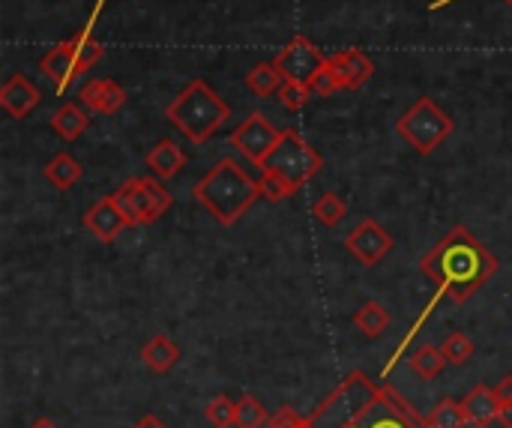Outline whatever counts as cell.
Wrapping results in <instances>:
<instances>
[{
    "mask_svg": "<svg viewBox=\"0 0 512 428\" xmlns=\"http://www.w3.org/2000/svg\"><path fill=\"white\" fill-rule=\"evenodd\" d=\"M420 270L438 285L441 297L462 306L498 273V258L465 225H456L435 249L423 255Z\"/></svg>",
    "mask_w": 512,
    "mask_h": 428,
    "instance_id": "cell-1",
    "label": "cell"
},
{
    "mask_svg": "<svg viewBox=\"0 0 512 428\" xmlns=\"http://www.w3.org/2000/svg\"><path fill=\"white\" fill-rule=\"evenodd\" d=\"M195 201L222 225L231 228L240 222V216L261 198V186L258 180L249 177V171L231 159L222 156L198 183H195Z\"/></svg>",
    "mask_w": 512,
    "mask_h": 428,
    "instance_id": "cell-2",
    "label": "cell"
},
{
    "mask_svg": "<svg viewBox=\"0 0 512 428\" xmlns=\"http://www.w3.org/2000/svg\"><path fill=\"white\" fill-rule=\"evenodd\" d=\"M378 384L366 372H351L312 417H306V428H372L375 408L381 399Z\"/></svg>",
    "mask_w": 512,
    "mask_h": 428,
    "instance_id": "cell-3",
    "label": "cell"
},
{
    "mask_svg": "<svg viewBox=\"0 0 512 428\" xmlns=\"http://www.w3.org/2000/svg\"><path fill=\"white\" fill-rule=\"evenodd\" d=\"M165 117L192 141V144H204L216 135V129L231 117V105L204 81L195 78L192 84H186L168 105H165Z\"/></svg>",
    "mask_w": 512,
    "mask_h": 428,
    "instance_id": "cell-4",
    "label": "cell"
},
{
    "mask_svg": "<svg viewBox=\"0 0 512 428\" xmlns=\"http://www.w3.org/2000/svg\"><path fill=\"white\" fill-rule=\"evenodd\" d=\"M456 129V120L432 99V96H420L399 120H396V132L402 141H408L420 156L435 153Z\"/></svg>",
    "mask_w": 512,
    "mask_h": 428,
    "instance_id": "cell-5",
    "label": "cell"
},
{
    "mask_svg": "<svg viewBox=\"0 0 512 428\" xmlns=\"http://www.w3.org/2000/svg\"><path fill=\"white\" fill-rule=\"evenodd\" d=\"M108 198L120 210V216L126 219L129 228H141V225L159 222L171 210V204H174V198L159 183V177H129L123 186L108 192Z\"/></svg>",
    "mask_w": 512,
    "mask_h": 428,
    "instance_id": "cell-6",
    "label": "cell"
},
{
    "mask_svg": "<svg viewBox=\"0 0 512 428\" xmlns=\"http://www.w3.org/2000/svg\"><path fill=\"white\" fill-rule=\"evenodd\" d=\"M264 168L282 174L294 189H303L324 168V159L297 129H282V138L273 147V153L264 162Z\"/></svg>",
    "mask_w": 512,
    "mask_h": 428,
    "instance_id": "cell-7",
    "label": "cell"
},
{
    "mask_svg": "<svg viewBox=\"0 0 512 428\" xmlns=\"http://www.w3.org/2000/svg\"><path fill=\"white\" fill-rule=\"evenodd\" d=\"M282 138V129H276L261 111H252L237 129H231L228 135V144L243 156L249 159L255 168H264V162L270 159L273 147L279 144Z\"/></svg>",
    "mask_w": 512,
    "mask_h": 428,
    "instance_id": "cell-8",
    "label": "cell"
},
{
    "mask_svg": "<svg viewBox=\"0 0 512 428\" xmlns=\"http://www.w3.org/2000/svg\"><path fill=\"white\" fill-rule=\"evenodd\" d=\"M324 63H327V54L312 39H306V36H294L273 57V66L282 72L285 81H303V84H309Z\"/></svg>",
    "mask_w": 512,
    "mask_h": 428,
    "instance_id": "cell-9",
    "label": "cell"
},
{
    "mask_svg": "<svg viewBox=\"0 0 512 428\" xmlns=\"http://www.w3.org/2000/svg\"><path fill=\"white\" fill-rule=\"evenodd\" d=\"M396 240L393 234L378 225L375 219H363L348 237H345V249L351 252L354 261H360L363 267H378L390 252H393Z\"/></svg>",
    "mask_w": 512,
    "mask_h": 428,
    "instance_id": "cell-10",
    "label": "cell"
},
{
    "mask_svg": "<svg viewBox=\"0 0 512 428\" xmlns=\"http://www.w3.org/2000/svg\"><path fill=\"white\" fill-rule=\"evenodd\" d=\"M42 102V90L21 72L9 75L0 87V108L12 117V120H24L27 114H33Z\"/></svg>",
    "mask_w": 512,
    "mask_h": 428,
    "instance_id": "cell-11",
    "label": "cell"
},
{
    "mask_svg": "<svg viewBox=\"0 0 512 428\" xmlns=\"http://www.w3.org/2000/svg\"><path fill=\"white\" fill-rule=\"evenodd\" d=\"M327 63L333 66V72H336L342 90H360V87L369 84L372 75H375L372 57L363 54L360 48H345V51L327 54Z\"/></svg>",
    "mask_w": 512,
    "mask_h": 428,
    "instance_id": "cell-12",
    "label": "cell"
},
{
    "mask_svg": "<svg viewBox=\"0 0 512 428\" xmlns=\"http://www.w3.org/2000/svg\"><path fill=\"white\" fill-rule=\"evenodd\" d=\"M39 72L54 81L57 90H66L81 72H78V57H75V39H66V42H57L54 48H48L42 57H39Z\"/></svg>",
    "mask_w": 512,
    "mask_h": 428,
    "instance_id": "cell-13",
    "label": "cell"
},
{
    "mask_svg": "<svg viewBox=\"0 0 512 428\" xmlns=\"http://www.w3.org/2000/svg\"><path fill=\"white\" fill-rule=\"evenodd\" d=\"M78 102L90 111V114H117L126 102V90L114 81V78H90L81 90H78Z\"/></svg>",
    "mask_w": 512,
    "mask_h": 428,
    "instance_id": "cell-14",
    "label": "cell"
},
{
    "mask_svg": "<svg viewBox=\"0 0 512 428\" xmlns=\"http://www.w3.org/2000/svg\"><path fill=\"white\" fill-rule=\"evenodd\" d=\"M84 228H87L99 243H114V240L120 237V231L129 228V225H126V219L120 216V210L111 204V198L105 195V198H99V201L84 213Z\"/></svg>",
    "mask_w": 512,
    "mask_h": 428,
    "instance_id": "cell-15",
    "label": "cell"
},
{
    "mask_svg": "<svg viewBox=\"0 0 512 428\" xmlns=\"http://www.w3.org/2000/svg\"><path fill=\"white\" fill-rule=\"evenodd\" d=\"M144 162H147V168L153 171V177L171 180V177H177V174L186 168V153H183L180 144H174L171 138H162V141H156V144L147 150Z\"/></svg>",
    "mask_w": 512,
    "mask_h": 428,
    "instance_id": "cell-16",
    "label": "cell"
},
{
    "mask_svg": "<svg viewBox=\"0 0 512 428\" xmlns=\"http://www.w3.org/2000/svg\"><path fill=\"white\" fill-rule=\"evenodd\" d=\"M462 408L468 414V423L486 428L492 423H498L501 417V399L495 396V387H474L465 399H462Z\"/></svg>",
    "mask_w": 512,
    "mask_h": 428,
    "instance_id": "cell-17",
    "label": "cell"
},
{
    "mask_svg": "<svg viewBox=\"0 0 512 428\" xmlns=\"http://www.w3.org/2000/svg\"><path fill=\"white\" fill-rule=\"evenodd\" d=\"M51 129L63 138V141H78L87 126H90V111L81 102H63L54 114H51Z\"/></svg>",
    "mask_w": 512,
    "mask_h": 428,
    "instance_id": "cell-18",
    "label": "cell"
},
{
    "mask_svg": "<svg viewBox=\"0 0 512 428\" xmlns=\"http://www.w3.org/2000/svg\"><path fill=\"white\" fill-rule=\"evenodd\" d=\"M141 360L150 372L156 375H168L177 363H180V348L168 339V336H153L144 348H141Z\"/></svg>",
    "mask_w": 512,
    "mask_h": 428,
    "instance_id": "cell-19",
    "label": "cell"
},
{
    "mask_svg": "<svg viewBox=\"0 0 512 428\" xmlns=\"http://www.w3.org/2000/svg\"><path fill=\"white\" fill-rule=\"evenodd\" d=\"M42 177H45L54 189L66 192V189H72V186L84 177V168H81V162H78L72 153H57V156L42 168Z\"/></svg>",
    "mask_w": 512,
    "mask_h": 428,
    "instance_id": "cell-20",
    "label": "cell"
},
{
    "mask_svg": "<svg viewBox=\"0 0 512 428\" xmlns=\"http://www.w3.org/2000/svg\"><path fill=\"white\" fill-rule=\"evenodd\" d=\"M390 309L378 300H369L363 303L357 312H354V327L366 336V339H378L387 327H390Z\"/></svg>",
    "mask_w": 512,
    "mask_h": 428,
    "instance_id": "cell-21",
    "label": "cell"
},
{
    "mask_svg": "<svg viewBox=\"0 0 512 428\" xmlns=\"http://www.w3.org/2000/svg\"><path fill=\"white\" fill-rule=\"evenodd\" d=\"M408 366L414 369L417 378L432 381V378H438L450 363H447V357H444V351H441L438 345H423V348H417V351L411 354Z\"/></svg>",
    "mask_w": 512,
    "mask_h": 428,
    "instance_id": "cell-22",
    "label": "cell"
},
{
    "mask_svg": "<svg viewBox=\"0 0 512 428\" xmlns=\"http://www.w3.org/2000/svg\"><path fill=\"white\" fill-rule=\"evenodd\" d=\"M282 84H285V78H282V72L273 66V60H270V63H258V66H252V69L246 72V87H249L255 96H276Z\"/></svg>",
    "mask_w": 512,
    "mask_h": 428,
    "instance_id": "cell-23",
    "label": "cell"
},
{
    "mask_svg": "<svg viewBox=\"0 0 512 428\" xmlns=\"http://www.w3.org/2000/svg\"><path fill=\"white\" fill-rule=\"evenodd\" d=\"M312 216L327 225V228H336L345 216H348V204L345 198H339L336 192H324L315 204H312Z\"/></svg>",
    "mask_w": 512,
    "mask_h": 428,
    "instance_id": "cell-24",
    "label": "cell"
},
{
    "mask_svg": "<svg viewBox=\"0 0 512 428\" xmlns=\"http://www.w3.org/2000/svg\"><path fill=\"white\" fill-rule=\"evenodd\" d=\"M426 426L429 428H465L468 426V414H465L462 402L444 399V402H441V405L432 411V417L426 420Z\"/></svg>",
    "mask_w": 512,
    "mask_h": 428,
    "instance_id": "cell-25",
    "label": "cell"
},
{
    "mask_svg": "<svg viewBox=\"0 0 512 428\" xmlns=\"http://www.w3.org/2000/svg\"><path fill=\"white\" fill-rule=\"evenodd\" d=\"M75 39V57H78V72L84 75L90 66H96L99 60H102V54H105V48L93 39V33H90V27H84L78 36H72Z\"/></svg>",
    "mask_w": 512,
    "mask_h": 428,
    "instance_id": "cell-26",
    "label": "cell"
},
{
    "mask_svg": "<svg viewBox=\"0 0 512 428\" xmlns=\"http://www.w3.org/2000/svg\"><path fill=\"white\" fill-rule=\"evenodd\" d=\"M258 186H261V195H264L270 204H279V201H285V198H291V195L297 192L282 174H276V171H270V168H261Z\"/></svg>",
    "mask_w": 512,
    "mask_h": 428,
    "instance_id": "cell-27",
    "label": "cell"
},
{
    "mask_svg": "<svg viewBox=\"0 0 512 428\" xmlns=\"http://www.w3.org/2000/svg\"><path fill=\"white\" fill-rule=\"evenodd\" d=\"M204 417L213 428H234V423H237V402H231L228 396H216V399L207 402Z\"/></svg>",
    "mask_w": 512,
    "mask_h": 428,
    "instance_id": "cell-28",
    "label": "cell"
},
{
    "mask_svg": "<svg viewBox=\"0 0 512 428\" xmlns=\"http://www.w3.org/2000/svg\"><path fill=\"white\" fill-rule=\"evenodd\" d=\"M270 423V414L264 411V405L255 396H243L237 402V423L234 428H264Z\"/></svg>",
    "mask_w": 512,
    "mask_h": 428,
    "instance_id": "cell-29",
    "label": "cell"
},
{
    "mask_svg": "<svg viewBox=\"0 0 512 428\" xmlns=\"http://www.w3.org/2000/svg\"><path fill=\"white\" fill-rule=\"evenodd\" d=\"M441 351H444V357H447L450 366H465V363L474 357V342L468 339V333L456 330V333H450V336L444 339Z\"/></svg>",
    "mask_w": 512,
    "mask_h": 428,
    "instance_id": "cell-30",
    "label": "cell"
},
{
    "mask_svg": "<svg viewBox=\"0 0 512 428\" xmlns=\"http://www.w3.org/2000/svg\"><path fill=\"white\" fill-rule=\"evenodd\" d=\"M279 105L288 108V111H300L309 99H312V87L303 84V81H285L276 93Z\"/></svg>",
    "mask_w": 512,
    "mask_h": 428,
    "instance_id": "cell-31",
    "label": "cell"
},
{
    "mask_svg": "<svg viewBox=\"0 0 512 428\" xmlns=\"http://www.w3.org/2000/svg\"><path fill=\"white\" fill-rule=\"evenodd\" d=\"M309 87H312L315 96H333L336 90H342V87H339V78H336V72H333L330 63H324V66L315 72V78L309 81Z\"/></svg>",
    "mask_w": 512,
    "mask_h": 428,
    "instance_id": "cell-32",
    "label": "cell"
},
{
    "mask_svg": "<svg viewBox=\"0 0 512 428\" xmlns=\"http://www.w3.org/2000/svg\"><path fill=\"white\" fill-rule=\"evenodd\" d=\"M267 428H306V417L303 414H297L294 408H279L273 417H270V423Z\"/></svg>",
    "mask_w": 512,
    "mask_h": 428,
    "instance_id": "cell-33",
    "label": "cell"
},
{
    "mask_svg": "<svg viewBox=\"0 0 512 428\" xmlns=\"http://www.w3.org/2000/svg\"><path fill=\"white\" fill-rule=\"evenodd\" d=\"M495 396L501 399V405H510L512 402V375H504V378L495 384Z\"/></svg>",
    "mask_w": 512,
    "mask_h": 428,
    "instance_id": "cell-34",
    "label": "cell"
},
{
    "mask_svg": "<svg viewBox=\"0 0 512 428\" xmlns=\"http://www.w3.org/2000/svg\"><path fill=\"white\" fill-rule=\"evenodd\" d=\"M132 428H168V426H165V423H162L159 417L147 414V417H141V420H138V423H135V426H132Z\"/></svg>",
    "mask_w": 512,
    "mask_h": 428,
    "instance_id": "cell-35",
    "label": "cell"
},
{
    "mask_svg": "<svg viewBox=\"0 0 512 428\" xmlns=\"http://www.w3.org/2000/svg\"><path fill=\"white\" fill-rule=\"evenodd\" d=\"M498 426L501 428H512V402L501 408V417H498Z\"/></svg>",
    "mask_w": 512,
    "mask_h": 428,
    "instance_id": "cell-36",
    "label": "cell"
},
{
    "mask_svg": "<svg viewBox=\"0 0 512 428\" xmlns=\"http://www.w3.org/2000/svg\"><path fill=\"white\" fill-rule=\"evenodd\" d=\"M30 428H57V426H54V423H48V420H36Z\"/></svg>",
    "mask_w": 512,
    "mask_h": 428,
    "instance_id": "cell-37",
    "label": "cell"
},
{
    "mask_svg": "<svg viewBox=\"0 0 512 428\" xmlns=\"http://www.w3.org/2000/svg\"><path fill=\"white\" fill-rule=\"evenodd\" d=\"M444 3H456V0H438V3H432V9H441Z\"/></svg>",
    "mask_w": 512,
    "mask_h": 428,
    "instance_id": "cell-38",
    "label": "cell"
},
{
    "mask_svg": "<svg viewBox=\"0 0 512 428\" xmlns=\"http://www.w3.org/2000/svg\"><path fill=\"white\" fill-rule=\"evenodd\" d=\"M504 3H512V0H504Z\"/></svg>",
    "mask_w": 512,
    "mask_h": 428,
    "instance_id": "cell-39",
    "label": "cell"
}]
</instances>
